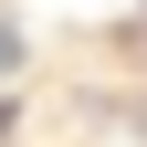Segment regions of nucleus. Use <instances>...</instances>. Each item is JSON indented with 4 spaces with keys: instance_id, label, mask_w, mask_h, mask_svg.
Segmentation results:
<instances>
[{
    "instance_id": "obj_1",
    "label": "nucleus",
    "mask_w": 147,
    "mask_h": 147,
    "mask_svg": "<svg viewBox=\"0 0 147 147\" xmlns=\"http://www.w3.org/2000/svg\"><path fill=\"white\" fill-rule=\"evenodd\" d=\"M0 74H21V21H0Z\"/></svg>"
},
{
    "instance_id": "obj_2",
    "label": "nucleus",
    "mask_w": 147,
    "mask_h": 147,
    "mask_svg": "<svg viewBox=\"0 0 147 147\" xmlns=\"http://www.w3.org/2000/svg\"><path fill=\"white\" fill-rule=\"evenodd\" d=\"M126 42H137V53H147V21H137V32H126Z\"/></svg>"
}]
</instances>
